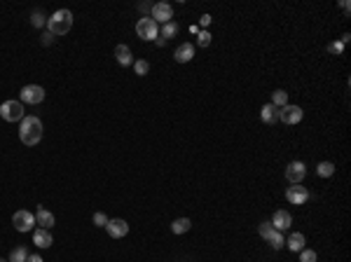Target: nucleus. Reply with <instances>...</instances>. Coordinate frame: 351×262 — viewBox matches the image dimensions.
Instances as JSON below:
<instances>
[{"label":"nucleus","instance_id":"obj_33","mask_svg":"<svg viewBox=\"0 0 351 262\" xmlns=\"http://www.w3.org/2000/svg\"><path fill=\"white\" fill-rule=\"evenodd\" d=\"M208 24H211V17H208V14H204V17H201V26H208Z\"/></svg>","mask_w":351,"mask_h":262},{"label":"nucleus","instance_id":"obj_25","mask_svg":"<svg viewBox=\"0 0 351 262\" xmlns=\"http://www.w3.org/2000/svg\"><path fill=\"white\" fill-rule=\"evenodd\" d=\"M134 71H136V75H148L150 73V64L145 59H138V61H134Z\"/></svg>","mask_w":351,"mask_h":262},{"label":"nucleus","instance_id":"obj_21","mask_svg":"<svg viewBox=\"0 0 351 262\" xmlns=\"http://www.w3.org/2000/svg\"><path fill=\"white\" fill-rule=\"evenodd\" d=\"M333 173H335L333 162H321L318 166H316V176H318V178H330Z\"/></svg>","mask_w":351,"mask_h":262},{"label":"nucleus","instance_id":"obj_18","mask_svg":"<svg viewBox=\"0 0 351 262\" xmlns=\"http://www.w3.org/2000/svg\"><path fill=\"white\" fill-rule=\"evenodd\" d=\"M115 56H117V61H119V66H131V64H134L131 49H129L126 45H117L115 47Z\"/></svg>","mask_w":351,"mask_h":262},{"label":"nucleus","instance_id":"obj_34","mask_svg":"<svg viewBox=\"0 0 351 262\" xmlns=\"http://www.w3.org/2000/svg\"><path fill=\"white\" fill-rule=\"evenodd\" d=\"M349 7H351V5H349V0H344V2H342V9L347 12V14H349Z\"/></svg>","mask_w":351,"mask_h":262},{"label":"nucleus","instance_id":"obj_30","mask_svg":"<svg viewBox=\"0 0 351 262\" xmlns=\"http://www.w3.org/2000/svg\"><path fill=\"white\" fill-rule=\"evenodd\" d=\"M342 49H344L342 42H330V45H328V52H330V54H342Z\"/></svg>","mask_w":351,"mask_h":262},{"label":"nucleus","instance_id":"obj_27","mask_svg":"<svg viewBox=\"0 0 351 262\" xmlns=\"http://www.w3.org/2000/svg\"><path fill=\"white\" fill-rule=\"evenodd\" d=\"M31 24L36 28H42L47 24V19H45V14L42 12H33V17H31Z\"/></svg>","mask_w":351,"mask_h":262},{"label":"nucleus","instance_id":"obj_2","mask_svg":"<svg viewBox=\"0 0 351 262\" xmlns=\"http://www.w3.org/2000/svg\"><path fill=\"white\" fill-rule=\"evenodd\" d=\"M71 28H73L71 9H56L54 14L47 19V33H52V36H66Z\"/></svg>","mask_w":351,"mask_h":262},{"label":"nucleus","instance_id":"obj_7","mask_svg":"<svg viewBox=\"0 0 351 262\" xmlns=\"http://www.w3.org/2000/svg\"><path fill=\"white\" fill-rule=\"evenodd\" d=\"M12 223H14V227H17L19 232H31L33 225H36V216L31 211H17L12 216Z\"/></svg>","mask_w":351,"mask_h":262},{"label":"nucleus","instance_id":"obj_31","mask_svg":"<svg viewBox=\"0 0 351 262\" xmlns=\"http://www.w3.org/2000/svg\"><path fill=\"white\" fill-rule=\"evenodd\" d=\"M52 33H45V36H42V45H49V42H52Z\"/></svg>","mask_w":351,"mask_h":262},{"label":"nucleus","instance_id":"obj_20","mask_svg":"<svg viewBox=\"0 0 351 262\" xmlns=\"http://www.w3.org/2000/svg\"><path fill=\"white\" fill-rule=\"evenodd\" d=\"M190 227H192V223H190V218H178V220H173L171 225V232L173 234H185Z\"/></svg>","mask_w":351,"mask_h":262},{"label":"nucleus","instance_id":"obj_5","mask_svg":"<svg viewBox=\"0 0 351 262\" xmlns=\"http://www.w3.org/2000/svg\"><path fill=\"white\" fill-rule=\"evenodd\" d=\"M258 232L262 234V239H267V244H270L274 251H281V246L286 244V241H283V236H281V232L279 229H274L272 223H262V225L258 227Z\"/></svg>","mask_w":351,"mask_h":262},{"label":"nucleus","instance_id":"obj_35","mask_svg":"<svg viewBox=\"0 0 351 262\" xmlns=\"http://www.w3.org/2000/svg\"><path fill=\"white\" fill-rule=\"evenodd\" d=\"M141 9H143V12H148V9H150V12H153V7H150V5H148V2H141Z\"/></svg>","mask_w":351,"mask_h":262},{"label":"nucleus","instance_id":"obj_24","mask_svg":"<svg viewBox=\"0 0 351 262\" xmlns=\"http://www.w3.org/2000/svg\"><path fill=\"white\" fill-rule=\"evenodd\" d=\"M176 33H178V24H176V21H169V24H164L162 26V40L164 37L171 40V37H176Z\"/></svg>","mask_w":351,"mask_h":262},{"label":"nucleus","instance_id":"obj_17","mask_svg":"<svg viewBox=\"0 0 351 262\" xmlns=\"http://www.w3.org/2000/svg\"><path fill=\"white\" fill-rule=\"evenodd\" d=\"M36 223L42 227V229H52V227H54V216H52L49 211H45V208H38Z\"/></svg>","mask_w":351,"mask_h":262},{"label":"nucleus","instance_id":"obj_8","mask_svg":"<svg viewBox=\"0 0 351 262\" xmlns=\"http://www.w3.org/2000/svg\"><path fill=\"white\" fill-rule=\"evenodd\" d=\"M305 176H307V166L302 162H290L286 166V181L290 185H300V183L305 181Z\"/></svg>","mask_w":351,"mask_h":262},{"label":"nucleus","instance_id":"obj_4","mask_svg":"<svg viewBox=\"0 0 351 262\" xmlns=\"http://www.w3.org/2000/svg\"><path fill=\"white\" fill-rule=\"evenodd\" d=\"M136 33H138L141 40H150L153 42L159 36V26H157V21L153 17H143L138 19V24H136Z\"/></svg>","mask_w":351,"mask_h":262},{"label":"nucleus","instance_id":"obj_19","mask_svg":"<svg viewBox=\"0 0 351 262\" xmlns=\"http://www.w3.org/2000/svg\"><path fill=\"white\" fill-rule=\"evenodd\" d=\"M286 244H288V248H290V251H295V253H300V251L305 248L307 239H305V234H300V232H295V234H290V239L286 241Z\"/></svg>","mask_w":351,"mask_h":262},{"label":"nucleus","instance_id":"obj_16","mask_svg":"<svg viewBox=\"0 0 351 262\" xmlns=\"http://www.w3.org/2000/svg\"><path fill=\"white\" fill-rule=\"evenodd\" d=\"M33 244L38 246V248H49L52 246V234H49V229H36L33 232Z\"/></svg>","mask_w":351,"mask_h":262},{"label":"nucleus","instance_id":"obj_11","mask_svg":"<svg viewBox=\"0 0 351 262\" xmlns=\"http://www.w3.org/2000/svg\"><path fill=\"white\" fill-rule=\"evenodd\" d=\"M173 17V7L169 5V2H157V5H153V19L159 24H169Z\"/></svg>","mask_w":351,"mask_h":262},{"label":"nucleus","instance_id":"obj_3","mask_svg":"<svg viewBox=\"0 0 351 262\" xmlns=\"http://www.w3.org/2000/svg\"><path fill=\"white\" fill-rule=\"evenodd\" d=\"M0 117L5 122H19V119L26 117V110H24V103L21 101H5L0 106Z\"/></svg>","mask_w":351,"mask_h":262},{"label":"nucleus","instance_id":"obj_29","mask_svg":"<svg viewBox=\"0 0 351 262\" xmlns=\"http://www.w3.org/2000/svg\"><path fill=\"white\" fill-rule=\"evenodd\" d=\"M94 225H96V227H106V225H108V216H106V213H94Z\"/></svg>","mask_w":351,"mask_h":262},{"label":"nucleus","instance_id":"obj_23","mask_svg":"<svg viewBox=\"0 0 351 262\" xmlns=\"http://www.w3.org/2000/svg\"><path fill=\"white\" fill-rule=\"evenodd\" d=\"M28 260V251L24 246H17L12 253H9V260L7 262H26Z\"/></svg>","mask_w":351,"mask_h":262},{"label":"nucleus","instance_id":"obj_15","mask_svg":"<svg viewBox=\"0 0 351 262\" xmlns=\"http://www.w3.org/2000/svg\"><path fill=\"white\" fill-rule=\"evenodd\" d=\"M279 110L281 108L267 103V106H262V110H260V119L265 122V124H274V122H279Z\"/></svg>","mask_w":351,"mask_h":262},{"label":"nucleus","instance_id":"obj_36","mask_svg":"<svg viewBox=\"0 0 351 262\" xmlns=\"http://www.w3.org/2000/svg\"><path fill=\"white\" fill-rule=\"evenodd\" d=\"M0 262H7V260H2V258H0Z\"/></svg>","mask_w":351,"mask_h":262},{"label":"nucleus","instance_id":"obj_22","mask_svg":"<svg viewBox=\"0 0 351 262\" xmlns=\"http://www.w3.org/2000/svg\"><path fill=\"white\" fill-rule=\"evenodd\" d=\"M272 106H276V108H283V106H288V94L283 89H276L272 94Z\"/></svg>","mask_w":351,"mask_h":262},{"label":"nucleus","instance_id":"obj_14","mask_svg":"<svg viewBox=\"0 0 351 262\" xmlns=\"http://www.w3.org/2000/svg\"><path fill=\"white\" fill-rule=\"evenodd\" d=\"M176 61L178 64H188V61H192L195 59V45H190V42H183V45L176 49Z\"/></svg>","mask_w":351,"mask_h":262},{"label":"nucleus","instance_id":"obj_6","mask_svg":"<svg viewBox=\"0 0 351 262\" xmlns=\"http://www.w3.org/2000/svg\"><path fill=\"white\" fill-rule=\"evenodd\" d=\"M21 103H31V106H38V103H42L45 101V89L42 87H38V84H26L24 89H21Z\"/></svg>","mask_w":351,"mask_h":262},{"label":"nucleus","instance_id":"obj_12","mask_svg":"<svg viewBox=\"0 0 351 262\" xmlns=\"http://www.w3.org/2000/svg\"><path fill=\"white\" fill-rule=\"evenodd\" d=\"M106 229H108V234L113 236V239H122V236L129 234V225H126L122 218H113V220H108Z\"/></svg>","mask_w":351,"mask_h":262},{"label":"nucleus","instance_id":"obj_28","mask_svg":"<svg viewBox=\"0 0 351 262\" xmlns=\"http://www.w3.org/2000/svg\"><path fill=\"white\" fill-rule=\"evenodd\" d=\"M197 45L199 47H208V45H211V33H208V31H201V33H199Z\"/></svg>","mask_w":351,"mask_h":262},{"label":"nucleus","instance_id":"obj_1","mask_svg":"<svg viewBox=\"0 0 351 262\" xmlns=\"http://www.w3.org/2000/svg\"><path fill=\"white\" fill-rule=\"evenodd\" d=\"M19 138L24 145H38L42 138V122L33 115L21 119V127H19Z\"/></svg>","mask_w":351,"mask_h":262},{"label":"nucleus","instance_id":"obj_32","mask_svg":"<svg viewBox=\"0 0 351 262\" xmlns=\"http://www.w3.org/2000/svg\"><path fill=\"white\" fill-rule=\"evenodd\" d=\"M26 262H42V258H40V255H28Z\"/></svg>","mask_w":351,"mask_h":262},{"label":"nucleus","instance_id":"obj_13","mask_svg":"<svg viewBox=\"0 0 351 262\" xmlns=\"http://www.w3.org/2000/svg\"><path fill=\"white\" fill-rule=\"evenodd\" d=\"M290 225H293V216H290L288 211H276L274 218H272V227H274V229H279V232L288 229Z\"/></svg>","mask_w":351,"mask_h":262},{"label":"nucleus","instance_id":"obj_10","mask_svg":"<svg viewBox=\"0 0 351 262\" xmlns=\"http://www.w3.org/2000/svg\"><path fill=\"white\" fill-rule=\"evenodd\" d=\"M286 199H288L290 204L300 206V204H305L307 199H309V190H307V187H302V183H300V185H293V187H288V190H286Z\"/></svg>","mask_w":351,"mask_h":262},{"label":"nucleus","instance_id":"obj_26","mask_svg":"<svg viewBox=\"0 0 351 262\" xmlns=\"http://www.w3.org/2000/svg\"><path fill=\"white\" fill-rule=\"evenodd\" d=\"M316 251H309V248H302L300 251V262H316Z\"/></svg>","mask_w":351,"mask_h":262},{"label":"nucleus","instance_id":"obj_9","mask_svg":"<svg viewBox=\"0 0 351 262\" xmlns=\"http://www.w3.org/2000/svg\"><path fill=\"white\" fill-rule=\"evenodd\" d=\"M302 117H305V112L297 106H283L279 110V119L283 124H297V122H302Z\"/></svg>","mask_w":351,"mask_h":262}]
</instances>
